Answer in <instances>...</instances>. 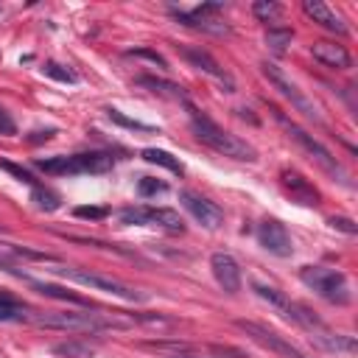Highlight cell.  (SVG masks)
<instances>
[{
	"instance_id": "cell-1",
	"label": "cell",
	"mask_w": 358,
	"mask_h": 358,
	"mask_svg": "<svg viewBox=\"0 0 358 358\" xmlns=\"http://www.w3.org/2000/svg\"><path fill=\"white\" fill-rule=\"evenodd\" d=\"M188 112H191V129H194L199 143H205L208 148H213V151H219L221 157H230V159H241V162H255L258 159V151L247 140H241L238 134L221 129L210 115H205L194 104H188Z\"/></svg>"
},
{
	"instance_id": "cell-2",
	"label": "cell",
	"mask_w": 358,
	"mask_h": 358,
	"mask_svg": "<svg viewBox=\"0 0 358 358\" xmlns=\"http://www.w3.org/2000/svg\"><path fill=\"white\" fill-rule=\"evenodd\" d=\"M272 112H274V120L286 129V134H288V137H291V140H294V143H297V146H299V148H302V151H305V154H308V157H311V159H313V162H316L327 176H333L336 182H341V185H350L347 171H344V168H341V162L330 154V148H327V146H322V143H319L313 134H308L299 123H294L291 118H286L277 107H272Z\"/></svg>"
},
{
	"instance_id": "cell-3",
	"label": "cell",
	"mask_w": 358,
	"mask_h": 358,
	"mask_svg": "<svg viewBox=\"0 0 358 358\" xmlns=\"http://www.w3.org/2000/svg\"><path fill=\"white\" fill-rule=\"evenodd\" d=\"M34 168L51 176H81V173H107L115 168V157L104 151H84V154H59L34 159Z\"/></svg>"
},
{
	"instance_id": "cell-4",
	"label": "cell",
	"mask_w": 358,
	"mask_h": 358,
	"mask_svg": "<svg viewBox=\"0 0 358 358\" xmlns=\"http://www.w3.org/2000/svg\"><path fill=\"white\" fill-rule=\"evenodd\" d=\"M299 280L316 291L325 302L330 305H347L352 299L350 294V286H347V277L336 269H327V266H302L299 269Z\"/></svg>"
},
{
	"instance_id": "cell-5",
	"label": "cell",
	"mask_w": 358,
	"mask_h": 358,
	"mask_svg": "<svg viewBox=\"0 0 358 358\" xmlns=\"http://www.w3.org/2000/svg\"><path fill=\"white\" fill-rule=\"evenodd\" d=\"M59 277H65V280H73V283H79V286H90V288H95V291H107V294H112V297H120V299H126V302H146L148 299V294H143V291H137V288H132V286H126V283H120V280H115V277H107V274H98V272H81V269H54Z\"/></svg>"
},
{
	"instance_id": "cell-6",
	"label": "cell",
	"mask_w": 358,
	"mask_h": 358,
	"mask_svg": "<svg viewBox=\"0 0 358 358\" xmlns=\"http://www.w3.org/2000/svg\"><path fill=\"white\" fill-rule=\"evenodd\" d=\"M260 73L269 79V84H272V87H274L286 101H291V107H294L297 112H302L308 120H313V123H319V126L325 123V120H322V115H319V109H316V104H313V101H311V98H308V95H305V93H302V90H299V87H297V84H294V81H291V79L277 68V65L263 62V65H260Z\"/></svg>"
},
{
	"instance_id": "cell-7",
	"label": "cell",
	"mask_w": 358,
	"mask_h": 358,
	"mask_svg": "<svg viewBox=\"0 0 358 358\" xmlns=\"http://www.w3.org/2000/svg\"><path fill=\"white\" fill-rule=\"evenodd\" d=\"M235 327L244 330L255 344H260V347H266V350H272V352H277V355H286V358H305L297 347H291L283 336H277L272 327H266V325H260V322H252V319H235Z\"/></svg>"
},
{
	"instance_id": "cell-8",
	"label": "cell",
	"mask_w": 358,
	"mask_h": 358,
	"mask_svg": "<svg viewBox=\"0 0 358 358\" xmlns=\"http://www.w3.org/2000/svg\"><path fill=\"white\" fill-rule=\"evenodd\" d=\"M224 9V3H202V6H196V9H176V6H171V15L182 23V26H188V29H199V31H208V34H227L230 29L224 26V23H219V20H213L210 15H216V12H221Z\"/></svg>"
},
{
	"instance_id": "cell-9",
	"label": "cell",
	"mask_w": 358,
	"mask_h": 358,
	"mask_svg": "<svg viewBox=\"0 0 358 358\" xmlns=\"http://www.w3.org/2000/svg\"><path fill=\"white\" fill-rule=\"evenodd\" d=\"M179 202H182V208L208 230H219L224 224V210L210 202L208 196L202 194H194V191H179Z\"/></svg>"
},
{
	"instance_id": "cell-10",
	"label": "cell",
	"mask_w": 358,
	"mask_h": 358,
	"mask_svg": "<svg viewBox=\"0 0 358 358\" xmlns=\"http://www.w3.org/2000/svg\"><path fill=\"white\" fill-rule=\"evenodd\" d=\"M258 244H260L266 252L277 255V258H291V255H294V241H291L288 230H286L277 219L260 221V227H258Z\"/></svg>"
},
{
	"instance_id": "cell-11",
	"label": "cell",
	"mask_w": 358,
	"mask_h": 358,
	"mask_svg": "<svg viewBox=\"0 0 358 358\" xmlns=\"http://www.w3.org/2000/svg\"><path fill=\"white\" fill-rule=\"evenodd\" d=\"M179 54H182L196 70H202V73H208L210 79H216L219 84H224L227 87V93H233L235 90V81H233V76L208 54V51H202V48H179Z\"/></svg>"
},
{
	"instance_id": "cell-12",
	"label": "cell",
	"mask_w": 358,
	"mask_h": 358,
	"mask_svg": "<svg viewBox=\"0 0 358 358\" xmlns=\"http://www.w3.org/2000/svg\"><path fill=\"white\" fill-rule=\"evenodd\" d=\"M210 269H213L216 283H219L227 294H238V291H241V266L235 263L233 255L216 252V255L210 258Z\"/></svg>"
},
{
	"instance_id": "cell-13",
	"label": "cell",
	"mask_w": 358,
	"mask_h": 358,
	"mask_svg": "<svg viewBox=\"0 0 358 358\" xmlns=\"http://www.w3.org/2000/svg\"><path fill=\"white\" fill-rule=\"evenodd\" d=\"M280 182L291 194V199H297L299 205H308V208H316L319 205V191L308 182V179L297 168H283L280 171Z\"/></svg>"
},
{
	"instance_id": "cell-14",
	"label": "cell",
	"mask_w": 358,
	"mask_h": 358,
	"mask_svg": "<svg viewBox=\"0 0 358 358\" xmlns=\"http://www.w3.org/2000/svg\"><path fill=\"white\" fill-rule=\"evenodd\" d=\"M311 54L316 62H322L325 68H333V70H350L352 68V56L347 54L344 45L338 42H313L311 45Z\"/></svg>"
},
{
	"instance_id": "cell-15",
	"label": "cell",
	"mask_w": 358,
	"mask_h": 358,
	"mask_svg": "<svg viewBox=\"0 0 358 358\" xmlns=\"http://www.w3.org/2000/svg\"><path fill=\"white\" fill-rule=\"evenodd\" d=\"M302 12H305L313 23H319L322 29H327V31H333V34H338V37L347 34V23H344L330 6H325L322 0H305V3H302Z\"/></svg>"
},
{
	"instance_id": "cell-16",
	"label": "cell",
	"mask_w": 358,
	"mask_h": 358,
	"mask_svg": "<svg viewBox=\"0 0 358 358\" xmlns=\"http://www.w3.org/2000/svg\"><path fill=\"white\" fill-rule=\"evenodd\" d=\"M146 224H154L165 233H173V235H182L185 233V221L176 210L171 208H146Z\"/></svg>"
},
{
	"instance_id": "cell-17",
	"label": "cell",
	"mask_w": 358,
	"mask_h": 358,
	"mask_svg": "<svg viewBox=\"0 0 358 358\" xmlns=\"http://www.w3.org/2000/svg\"><path fill=\"white\" fill-rule=\"evenodd\" d=\"M313 341H316L322 350H327V352H347V355H355V350H358V344H355V338H352V336L333 333L330 327H325V330L313 333Z\"/></svg>"
},
{
	"instance_id": "cell-18",
	"label": "cell",
	"mask_w": 358,
	"mask_h": 358,
	"mask_svg": "<svg viewBox=\"0 0 358 358\" xmlns=\"http://www.w3.org/2000/svg\"><path fill=\"white\" fill-rule=\"evenodd\" d=\"M26 283H29L31 288H37L42 297H51V299H62V302H73V305H81V308H87V305H90L84 297H79V294H73V291H68V288H62V286H54V283H42V280H34V277H26Z\"/></svg>"
},
{
	"instance_id": "cell-19",
	"label": "cell",
	"mask_w": 358,
	"mask_h": 358,
	"mask_svg": "<svg viewBox=\"0 0 358 358\" xmlns=\"http://www.w3.org/2000/svg\"><path fill=\"white\" fill-rule=\"evenodd\" d=\"M31 308L17 302L12 294L0 291V322H31Z\"/></svg>"
},
{
	"instance_id": "cell-20",
	"label": "cell",
	"mask_w": 358,
	"mask_h": 358,
	"mask_svg": "<svg viewBox=\"0 0 358 358\" xmlns=\"http://www.w3.org/2000/svg\"><path fill=\"white\" fill-rule=\"evenodd\" d=\"M137 84H140V87H148V90L157 93V95L173 98V101H188V95H185L182 87L173 84V81H165V79H157V76H140Z\"/></svg>"
},
{
	"instance_id": "cell-21",
	"label": "cell",
	"mask_w": 358,
	"mask_h": 358,
	"mask_svg": "<svg viewBox=\"0 0 358 358\" xmlns=\"http://www.w3.org/2000/svg\"><path fill=\"white\" fill-rule=\"evenodd\" d=\"M140 157H143L146 162H151V165L168 168L171 173H185V165L179 162L171 151H162V148H143V151H140Z\"/></svg>"
},
{
	"instance_id": "cell-22",
	"label": "cell",
	"mask_w": 358,
	"mask_h": 358,
	"mask_svg": "<svg viewBox=\"0 0 358 358\" xmlns=\"http://www.w3.org/2000/svg\"><path fill=\"white\" fill-rule=\"evenodd\" d=\"M31 202H34L40 210H45V213H54V210H59V208H62L59 194H54L51 188H42V185H37V188L31 191Z\"/></svg>"
},
{
	"instance_id": "cell-23",
	"label": "cell",
	"mask_w": 358,
	"mask_h": 358,
	"mask_svg": "<svg viewBox=\"0 0 358 358\" xmlns=\"http://www.w3.org/2000/svg\"><path fill=\"white\" fill-rule=\"evenodd\" d=\"M252 15L263 23H277L286 12H283L280 3H274V0H258V3H252Z\"/></svg>"
},
{
	"instance_id": "cell-24",
	"label": "cell",
	"mask_w": 358,
	"mask_h": 358,
	"mask_svg": "<svg viewBox=\"0 0 358 358\" xmlns=\"http://www.w3.org/2000/svg\"><path fill=\"white\" fill-rule=\"evenodd\" d=\"M107 118H109L112 123L123 126V129H132V132H157V126L143 123V120H134V118H126V115H123L120 109H115V107H107Z\"/></svg>"
},
{
	"instance_id": "cell-25",
	"label": "cell",
	"mask_w": 358,
	"mask_h": 358,
	"mask_svg": "<svg viewBox=\"0 0 358 358\" xmlns=\"http://www.w3.org/2000/svg\"><path fill=\"white\" fill-rule=\"evenodd\" d=\"M291 40H294V31L291 29H269L266 31V45L274 54H286V48L291 45Z\"/></svg>"
},
{
	"instance_id": "cell-26",
	"label": "cell",
	"mask_w": 358,
	"mask_h": 358,
	"mask_svg": "<svg viewBox=\"0 0 358 358\" xmlns=\"http://www.w3.org/2000/svg\"><path fill=\"white\" fill-rule=\"evenodd\" d=\"M54 355H62V358H93V347L90 344H79V341H68V344H56Z\"/></svg>"
},
{
	"instance_id": "cell-27",
	"label": "cell",
	"mask_w": 358,
	"mask_h": 358,
	"mask_svg": "<svg viewBox=\"0 0 358 358\" xmlns=\"http://www.w3.org/2000/svg\"><path fill=\"white\" fill-rule=\"evenodd\" d=\"M42 73H45L48 79H56V81H62V84H76V81H79V76H76L70 68L59 65V62H45Z\"/></svg>"
},
{
	"instance_id": "cell-28",
	"label": "cell",
	"mask_w": 358,
	"mask_h": 358,
	"mask_svg": "<svg viewBox=\"0 0 358 358\" xmlns=\"http://www.w3.org/2000/svg\"><path fill=\"white\" fill-rule=\"evenodd\" d=\"M252 288L258 291V297H260V299H266V302H269V305H274L277 311H286V305H288L286 294H280L277 288H272V286H263V283H252Z\"/></svg>"
},
{
	"instance_id": "cell-29",
	"label": "cell",
	"mask_w": 358,
	"mask_h": 358,
	"mask_svg": "<svg viewBox=\"0 0 358 358\" xmlns=\"http://www.w3.org/2000/svg\"><path fill=\"white\" fill-rule=\"evenodd\" d=\"M0 171H6V173H12L17 182H26V185H31V188H37L40 182L31 176V171H26V168H20V165H15V162H9V159H0Z\"/></svg>"
},
{
	"instance_id": "cell-30",
	"label": "cell",
	"mask_w": 358,
	"mask_h": 358,
	"mask_svg": "<svg viewBox=\"0 0 358 358\" xmlns=\"http://www.w3.org/2000/svg\"><path fill=\"white\" fill-rule=\"evenodd\" d=\"M168 185L162 182V179H154V176H143L137 182V194L140 196H157V194H165Z\"/></svg>"
},
{
	"instance_id": "cell-31",
	"label": "cell",
	"mask_w": 358,
	"mask_h": 358,
	"mask_svg": "<svg viewBox=\"0 0 358 358\" xmlns=\"http://www.w3.org/2000/svg\"><path fill=\"white\" fill-rule=\"evenodd\" d=\"M126 56H137V59H148L151 65H157V68H168V62H165V56L162 54H157V51H151V48H132V51H126Z\"/></svg>"
},
{
	"instance_id": "cell-32",
	"label": "cell",
	"mask_w": 358,
	"mask_h": 358,
	"mask_svg": "<svg viewBox=\"0 0 358 358\" xmlns=\"http://www.w3.org/2000/svg\"><path fill=\"white\" fill-rule=\"evenodd\" d=\"M73 216H76V219H84V221H101V219L109 216V210H107V208H87V205H84V208H76Z\"/></svg>"
},
{
	"instance_id": "cell-33",
	"label": "cell",
	"mask_w": 358,
	"mask_h": 358,
	"mask_svg": "<svg viewBox=\"0 0 358 358\" xmlns=\"http://www.w3.org/2000/svg\"><path fill=\"white\" fill-rule=\"evenodd\" d=\"M330 227H333V230H341V233H347V235H355V233H358V224H355L352 219H347V216H333V219H330Z\"/></svg>"
},
{
	"instance_id": "cell-34",
	"label": "cell",
	"mask_w": 358,
	"mask_h": 358,
	"mask_svg": "<svg viewBox=\"0 0 358 358\" xmlns=\"http://www.w3.org/2000/svg\"><path fill=\"white\" fill-rule=\"evenodd\" d=\"M0 134H17V123L9 118L3 107H0Z\"/></svg>"
},
{
	"instance_id": "cell-35",
	"label": "cell",
	"mask_w": 358,
	"mask_h": 358,
	"mask_svg": "<svg viewBox=\"0 0 358 358\" xmlns=\"http://www.w3.org/2000/svg\"><path fill=\"white\" fill-rule=\"evenodd\" d=\"M56 134V129L51 126V129H37V132H31V137H29V143H45V140H51Z\"/></svg>"
}]
</instances>
